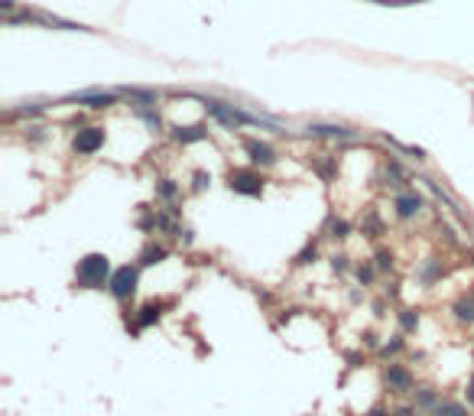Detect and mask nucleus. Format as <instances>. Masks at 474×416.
<instances>
[{"label": "nucleus", "instance_id": "1a4fd4ad", "mask_svg": "<svg viewBox=\"0 0 474 416\" xmlns=\"http://www.w3.org/2000/svg\"><path fill=\"white\" fill-rule=\"evenodd\" d=\"M117 98H121V91H82V95H72L68 101L85 104L91 111H105V107H114Z\"/></svg>", "mask_w": 474, "mask_h": 416}, {"label": "nucleus", "instance_id": "a211bd4d", "mask_svg": "<svg viewBox=\"0 0 474 416\" xmlns=\"http://www.w3.org/2000/svg\"><path fill=\"white\" fill-rule=\"evenodd\" d=\"M156 199L169 202V205H172V202L179 199V186H176L172 179H160V182H156Z\"/></svg>", "mask_w": 474, "mask_h": 416}, {"label": "nucleus", "instance_id": "ddd939ff", "mask_svg": "<svg viewBox=\"0 0 474 416\" xmlns=\"http://www.w3.org/2000/svg\"><path fill=\"white\" fill-rule=\"evenodd\" d=\"M172 140L189 147V143H201L208 140V127L205 124H192V127H172Z\"/></svg>", "mask_w": 474, "mask_h": 416}, {"label": "nucleus", "instance_id": "473e14b6", "mask_svg": "<svg viewBox=\"0 0 474 416\" xmlns=\"http://www.w3.org/2000/svg\"><path fill=\"white\" fill-rule=\"evenodd\" d=\"M367 416H390V410H387V407H374Z\"/></svg>", "mask_w": 474, "mask_h": 416}, {"label": "nucleus", "instance_id": "9d476101", "mask_svg": "<svg viewBox=\"0 0 474 416\" xmlns=\"http://www.w3.org/2000/svg\"><path fill=\"white\" fill-rule=\"evenodd\" d=\"M166 306H172V299H150L146 306H140V309H137V322H133V332H140V329H146V325H153V322H160Z\"/></svg>", "mask_w": 474, "mask_h": 416}, {"label": "nucleus", "instance_id": "6ab92c4d", "mask_svg": "<svg viewBox=\"0 0 474 416\" xmlns=\"http://www.w3.org/2000/svg\"><path fill=\"white\" fill-rule=\"evenodd\" d=\"M432 416H468V407L458 403V400H442V403L432 410Z\"/></svg>", "mask_w": 474, "mask_h": 416}, {"label": "nucleus", "instance_id": "9b49d317", "mask_svg": "<svg viewBox=\"0 0 474 416\" xmlns=\"http://www.w3.org/2000/svg\"><path fill=\"white\" fill-rule=\"evenodd\" d=\"M309 137H325V140H354L358 131L342 127V124H309Z\"/></svg>", "mask_w": 474, "mask_h": 416}, {"label": "nucleus", "instance_id": "4468645a", "mask_svg": "<svg viewBox=\"0 0 474 416\" xmlns=\"http://www.w3.org/2000/svg\"><path fill=\"white\" fill-rule=\"evenodd\" d=\"M121 95L137 101V107H156L160 101V91H150V88H121Z\"/></svg>", "mask_w": 474, "mask_h": 416}, {"label": "nucleus", "instance_id": "2f4dec72", "mask_svg": "<svg viewBox=\"0 0 474 416\" xmlns=\"http://www.w3.org/2000/svg\"><path fill=\"white\" fill-rule=\"evenodd\" d=\"M465 394H468V403L474 407V374H471V380H468V390H465Z\"/></svg>", "mask_w": 474, "mask_h": 416}, {"label": "nucleus", "instance_id": "4be33fe9", "mask_svg": "<svg viewBox=\"0 0 474 416\" xmlns=\"http://www.w3.org/2000/svg\"><path fill=\"white\" fill-rule=\"evenodd\" d=\"M403 348H406V339H403V335H393L387 345H380V355H383V358H397Z\"/></svg>", "mask_w": 474, "mask_h": 416}, {"label": "nucleus", "instance_id": "aec40b11", "mask_svg": "<svg viewBox=\"0 0 474 416\" xmlns=\"http://www.w3.org/2000/svg\"><path fill=\"white\" fill-rule=\"evenodd\" d=\"M315 257H319V241H309V244L299 251V254L293 257L296 267H305V264H315Z\"/></svg>", "mask_w": 474, "mask_h": 416}, {"label": "nucleus", "instance_id": "cd10ccee", "mask_svg": "<svg viewBox=\"0 0 474 416\" xmlns=\"http://www.w3.org/2000/svg\"><path fill=\"white\" fill-rule=\"evenodd\" d=\"M348 267H351V264H348V254H335L332 257V270H335V274H344Z\"/></svg>", "mask_w": 474, "mask_h": 416}, {"label": "nucleus", "instance_id": "f03ea898", "mask_svg": "<svg viewBox=\"0 0 474 416\" xmlns=\"http://www.w3.org/2000/svg\"><path fill=\"white\" fill-rule=\"evenodd\" d=\"M205 111H208L211 117H218V121L224 124V127H231V131L244 127V124H263V127H276V121H266V117L247 114V111H240V107H234V104L215 101V98H208V101H205Z\"/></svg>", "mask_w": 474, "mask_h": 416}, {"label": "nucleus", "instance_id": "393cba45", "mask_svg": "<svg viewBox=\"0 0 474 416\" xmlns=\"http://www.w3.org/2000/svg\"><path fill=\"white\" fill-rule=\"evenodd\" d=\"M360 231H364L367 237H380V235H383V221H380V218L370 211L367 221H360Z\"/></svg>", "mask_w": 474, "mask_h": 416}, {"label": "nucleus", "instance_id": "a878e982", "mask_svg": "<svg viewBox=\"0 0 474 416\" xmlns=\"http://www.w3.org/2000/svg\"><path fill=\"white\" fill-rule=\"evenodd\" d=\"M354 276H358L360 286H370V283H374V276H377V267L360 264V267H354Z\"/></svg>", "mask_w": 474, "mask_h": 416}, {"label": "nucleus", "instance_id": "bb28decb", "mask_svg": "<svg viewBox=\"0 0 474 416\" xmlns=\"http://www.w3.org/2000/svg\"><path fill=\"white\" fill-rule=\"evenodd\" d=\"M208 186H211V176L205 170H199L195 176H192V189H195V192H205Z\"/></svg>", "mask_w": 474, "mask_h": 416}, {"label": "nucleus", "instance_id": "dca6fc26", "mask_svg": "<svg viewBox=\"0 0 474 416\" xmlns=\"http://www.w3.org/2000/svg\"><path fill=\"white\" fill-rule=\"evenodd\" d=\"M413 394H416V407L419 410H436L438 403H442L436 387H419V390H413Z\"/></svg>", "mask_w": 474, "mask_h": 416}, {"label": "nucleus", "instance_id": "c756f323", "mask_svg": "<svg viewBox=\"0 0 474 416\" xmlns=\"http://www.w3.org/2000/svg\"><path fill=\"white\" fill-rule=\"evenodd\" d=\"M360 361H364V355H358V351L348 355V368H360Z\"/></svg>", "mask_w": 474, "mask_h": 416}, {"label": "nucleus", "instance_id": "7c9ffc66", "mask_svg": "<svg viewBox=\"0 0 474 416\" xmlns=\"http://www.w3.org/2000/svg\"><path fill=\"white\" fill-rule=\"evenodd\" d=\"M419 413V407H399L397 410V416H416Z\"/></svg>", "mask_w": 474, "mask_h": 416}, {"label": "nucleus", "instance_id": "0eeeda50", "mask_svg": "<svg viewBox=\"0 0 474 416\" xmlns=\"http://www.w3.org/2000/svg\"><path fill=\"white\" fill-rule=\"evenodd\" d=\"M383 384L390 390H397V394H409L413 390V371L406 364H397V361H390L387 368H383Z\"/></svg>", "mask_w": 474, "mask_h": 416}, {"label": "nucleus", "instance_id": "f3484780", "mask_svg": "<svg viewBox=\"0 0 474 416\" xmlns=\"http://www.w3.org/2000/svg\"><path fill=\"white\" fill-rule=\"evenodd\" d=\"M328 237H335V241H344V237H351V225L344 221V218H328Z\"/></svg>", "mask_w": 474, "mask_h": 416}, {"label": "nucleus", "instance_id": "412c9836", "mask_svg": "<svg viewBox=\"0 0 474 416\" xmlns=\"http://www.w3.org/2000/svg\"><path fill=\"white\" fill-rule=\"evenodd\" d=\"M397 319H399V329L403 332H416L419 329V312L416 309H399Z\"/></svg>", "mask_w": 474, "mask_h": 416}, {"label": "nucleus", "instance_id": "2eb2a0df", "mask_svg": "<svg viewBox=\"0 0 474 416\" xmlns=\"http://www.w3.org/2000/svg\"><path fill=\"white\" fill-rule=\"evenodd\" d=\"M452 312H455L458 322H468V325H474V290L461 296V299L452 306Z\"/></svg>", "mask_w": 474, "mask_h": 416}, {"label": "nucleus", "instance_id": "39448f33", "mask_svg": "<svg viewBox=\"0 0 474 416\" xmlns=\"http://www.w3.org/2000/svg\"><path fill=\"white\" fill-rule=\"evenodd\" d=\"M105 147V127H82L72 137V153L75 156H95Z\"/></svg>", "mask_w": 474, "mask_h": 416}, {"label": "nucleus", "instance_id": "c85d7f7f", "mask_svg": "<svg viewBox=\"0 0 474 416\" xmlns=\"http://www.w3.org/2000/svg\"><path fill=\"white\" fill-rule=\"evenodd\" d=\"M360 339H364V345H367V348H380V339H377V332H364V335H360Z\"/></svg>", "mask_w": 474, "mask_h": 416}, {"label": "nucleus", "instance_id": "423d86ee", "mask_svg": "<svg viewBox=\"0 0 474 416\" xmlns=\"http://www.w3.org/2000/svg\"><path fill=\"white\" fill-rule=\"evenodd\" d=\"M244 153L250 156V166H257V170H270V166H276V150L270 147L266 140H254V137H247L244 140Z\"/></svg>", "mask_w": 474, "mask_h": 416}, {"label": "nucleus", "instance_id": "f257e3e1", "mask_svg": "<svg viewBox=\"0 0 474 416\" xmlns=\"http://www.w3.org/2000/svg\"><path fill=\"white\" fill-rule=\"evenodd\" d=\"M111 274H114L111 257L98 254V251H95V254H85L75 264V286H78V290H107Z\"/></svg>", "mask_w": 474, "mask_h": 416}, {"label": "nucleus", "instance_id": "f8f14e48", "mask_svg": "<svg viewBox=\"0 0 474 416\" xmlns=\"http://www.w3.org/2000/svg\"><path fill=\"white\" fill-rule=\"evenodd\" d=\"M162 260H169V247L160 244V241H146L140 257H137V264L140 267H156V264H162Z\"/></svg>", "mask_w": 474, "mask_h": 416}, {"label": "nucleus", "instance_id": "6e6552de", "mask_svg": "<svg viewBox=\"0 0 474 416\" xmlns=\"http://www.w3.org/2000/svg\"><path fill=\"white\" fill-rule=\"evenodd\" d=\"M422 195H416V192H397V199H393V215L399 218V221H413V218L422 211Z\"/></svg>", "mask_w": 474, "mask_h": 416}, {"label": "nucleus", "instance_id": "5701e85b", "mask_svg": "<svg viewBox=\"0 0 474 416\" xmlns=\"http://www.w3.org/2000/svg\"><path fill=\"white\" fill-rule=\"evenodd\" d=\"M442 276H445L442 260H429V264L422 267V280H426V283H436V280H442Z\"/></svg>", "mask_w": 474, "mask_h": 416}, {"label": "nucleus", "instance_id": "72a5a7b5", "mask_svg": "<svg viewBox=\"0 0 474 416\" xmlns=\"http://www.w3.org/2000/svg\"><path fill=\"white\" fill-rule=\"evenodd\" d=\"M374 3H390V0H374Z\"/></svg>", "mask_w": 474, "mask_h": 416}, {"label": "nucleus", "instance_id": "b1692460", "mask_svg": "<svg viewBox=\"0 0 474 416\" xmlns=\"http://www.w3.org/2000/svg\"><path fill=\"white\" fill-rule=\"evenodd\" d=\"M374 260H377V270H383V274H387V270H393V264H397V254H393V251H387V247H380L377 254H374Z\"/></svg>", "mask_w": 474, "mask_h": 416}, {"label": "nucleus", "instance_id": "7ed1b4c3", "mask_svg": "<svg viewBox=\"0 0 474 416\" xmlns=\"http://www.w3.org/2000/svg\"><path fill=\"white\" fill-rule=\"evenodd\" d=\"M140 264H123L111 274V283H107V293L114 296L117 303H133L137 296V286H140Z\"/></svg>", "mask_w": 474, "mask_h": 416}, {"label": "nucleus", "instance_id": "20e7f679", "mask_svg": "<svg viewBox=\"0 0 474 416\" xmlns=\"http://www.w3.org/2000/svg\"><path fill=\"white\" fill-rule=\"evenodd\" d=\"M228 189L237 195H247V199H257V195H263L266 179L257 166H234L228 172Z\"/></svg>", "mask_w": 474, "mask_h": 416}]
</instances>
